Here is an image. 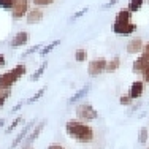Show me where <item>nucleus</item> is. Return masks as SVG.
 I'll return each instance as SVG.
<instances>
[{
	"instance_id": "nucleus-21",
	"label": "nucleus",
	"mask_w": 149,
	"mask_h": 149,
	"mask_svg": "<svg viewBox=\"0 0 149 149\" xmlns=\"http://www.w3.org/2000/svg\"><path fill=\"white\" fill-rule=\"evenodd\" d=\"M45 92H46V87H41V89H38L30 98H27L26 103H27V105H32V103H35V102H38V100H40V98L45 95Z\"/></svg>"
},
{
	"instance_id": "nucleus-40",
	"label": "nucleus",
	"mask_w": 149,
	"mask_h": 149,
	"mask_svg": "<svg viewBox=\"0 0 149 149\" xmlns=\"http://www.w3.org/2000/svg\"><path fill=\"white\" fill-rule=\"evenodd\" d=\"M148 149H149V148H148Z\"/></svg>"
},
{
	"instance_id": "nucleus-5",
	"label": "nucleus",
	"mask_w": 149,
	"mask_h": 149,
	"mask_svg": "<svg viewBox=\"0 0 149 149\" xmlns=\"http://www.w3.org/2000/svg\"><path fill=\"white\" fill-rule=\"evenodd\" d=\"M19 81L17 74L13 72V70H8V72L0 74V89L2 91H11V87Z\"/></svg>"
},
{
	"instance_id": "nucleus-14",
	"label": "nucleus",
	"mask_w": 149,
	"mask_h": 149,
	"mask_svg": "<svg viewBox=\"0 0 149 149\" xmlns=\"http://www.w3.org/2000/svg\"><path fill=\"white\" fill-rule=\"evenodd\" d=\"M89 92H91V86H89V84H86L84 87H81L79 91H76V92L72 95V97L68 98V105H73V103H76V102L86 98V95L89 94Z\"/></svg>"
},
{
	"instance_id": "nucleus-1",
	"label": "nucleus",
	"mask_w": 149,
	"mask_h": 149,
	"mask_svg": "<svg viewBox=\"0 0 149 149\" xmlns=\"http://www.w3.org/2000/svg\"><path fill=\"white\" fill-rule=\"evenodd\" d=\"M65 132L70 138H73L78 143H92L95 138V130L87 122H83L79 119H70L65 124Z\"/></svg>"
},
{
	"instance_id": "nucleus-29",
	"label": "nucleus",
	"mask_w": 149,
	"mask_h": 149,
	"mask_svg": "<svg viewBox=\"0 0 149 149\" xmlns=\"http://www.w3.org/2000/svg\"><path fill=\"white\" fill-rule=\"evenodd\" d=\"M35 6H48V5H52L54 0H32Z\"/></svg>"
},
{
	"instance_id": "nucleus-2",
	"label": "nucleus",
	"mask_w": 149,
	"mask_h": 149,
	"mask_svg": "<svg viewBox=\"0 0 149 149\" xmlns=\"http://www.w3.org/2000/svg\"><path fill=\"white\" fill-rule=\"evenodd\" d=\"M74 113H76V118L79 120H83V122H91V120L98 119L97 109H95L89 102H83V103H79L76 106V111Z\"/></svg>"
},
{
	"instance_id": "nucleus-16",
	"label": "nucleus",
	"mask_w": 149,
	"mask_h": 149,
	"mask_svg": "<svg viewBox=\"0 0 149 149\" xmlns=\"http://www.w3.org/2000/svg\"><path fill=\"white\" fill-rule=\"evenodd\" d=\"M119 67H120V57H119V56H116V57H113L111 60H108V63H106V73L116 72Z\"/></svg>"
},
{
	"instance_id": "nucleus-17",
	"label": "nucleus",
	"mask_w": 149,
	"mask_h": 149,
	"mask_svg": "<svg viewBox=\"0 0 149 149\" xmlns=\"http://www.w3.org/2000/svg\"><path fill=\"white\" fill-rule=\"evenodd\" d=\"M46 68H48V62H43V63H41V65L33 72V74L30 76V81H38L41 76H43V73L46 72Z\"/></svg>"
},
{
	"instance_id": "nucleus-7",
	"label": "nucleus",
	"mask_w": 149,
	"mask_h": 149,
	"mask_svg": "<svg viewBox=\"0 0 149 149\" xmlns=\"http://www.w3.org/2000/svg\"><path fill=\"white\" fill-rule=\"evenodd\" d=\"M113 32L116 35H132L136 32V24H133V22H114L113 24Z\"/></svg>"
},
{
	"instance_id": "nucleus-33",
	"label": "nucleus",
	"mask_w": 149,
	"mask_h": 149,
	"mask_svg": "<svg viewBox=\"0 0 149 149\" xmlns=\"http://www.w3.org/2000/svg\"><path fill=\"white\" fill-rule=\"evenodd\" d=\"M141 78H143V83H148L149 84V68H146L143 73H141Z\"/></svg>"
},
{
	"instance_id": "nucleus-39",
	"label": "nucleus",
	"mask_w": 149,
	"mask_h": 149,
	"mask_svg": "<svg viewBox=\"0 0 149 149\" xmlns=\"http://www.w3.org/2000/svg\"><path fill=\"white\" fill-rule=\"evenodd\" d=\"M0 94H2V89H0Z\"/></svg>"
},
{
	"instance_id": "nucleus-34",
	"label": "nucleus",
	"mask_w": 149,
	"mask_h": 149,
	"mask_svg": "<svg viewBox=\"0 0 149 149\" xmlns=\"http://www.w3.org/2000/svg\"><path fill=\"white\" fill-rule=\"evenodd\" d=\"M48 149H65L62 146V144H57V143H52V144H49Z\"/></svg>"
},
{
	"instance_id": "nucleus-4",
	"label": "nucleus",
	"mask_w": 149,
	"mask_h": 149,
	"mask_svg": "<svg viewBox=\"0 0 149 149\" xmlns=\"http://www.w3.org/2000/svg\"><path fill=\"white\" fill-rule=\"evenodd\" d=\"M29 0H15L13 3V8H11V16L13 19H22L24 16H27L29 13Z\"/></svg>"
},
{
	"instance_id": "nucleus-23",
	"label": "nucleus",
	"mask_w": 149,
	"mask_h": 149,
	"mask_svg": "<svg viewBox=\"0 0 149 149\" xmlns=\"http://www.w3.org/2000/svg\"><path fill=\"white\" fill-rule=\"evenodd\" d=\"M86 59H87V51L84 48H79V49H76V52H74V60L76 62H86Z\"/></svg>"
},
{
	"instance_id": "nucleus-35",
	"label": "nucleus",
	"mask_w": 149,
	"mask_h": 149,
	"mask_svg": "<svg viewBox=\"0 0 149 149\" xmlns=\"http://www.w3.org/2000/svg\"><path fill=\"white\" fill-rule=\"evenodd\" d=\"M5 65H6V59H5L3 54H0V68H3Z\"/></svg>"
},
{
	"instance_id": "nucleus-28",
	"label": "nucleus",
	"mask_w": 149,
	"mask_h": 149,
	"mask_svg": "<svg viewBox=\"0 0 149 149\" xmlns=\"http://www.w3.org/2000/svg\"><path fill=\"white\" fill-rule=\"evenodd\" d=\"M13 3H15V0H0V8L11 10L13 8Z\"/></svg>"
},
{
	"instance_id": "nucleus-31",
	"label": "nucleus",
	"mask_w": 149,
	"mask_h": 149,
	"mask_svg": "<svg viewBox=\"0 0 149 149\" xmlns=\"http://www.w3.org/2000/svg\"><path fill=\"white\" fill-rule=\"evenodd\" d=\"M140 106H141V102H136V105H130V108H129V114H133L135 111H138L140 109Z\"/></svg>"
},
{
	"instance_id": "nucleus-25",
	"label": "nucleus",
	"mask_w": 149,
	"mask_h": 149,
	"mask_svg": "<svg viewBox=\"0 0 149 149\" xmlns=\"http://www.w3.org/2000/svg\"><path fill=\"white\" fill-rule=\"evenodd\" d=\"M41 48H43L41 45H35V46H32V48H29L27 51H24V52H22V56H21V59L27 57V56L33 54V52H40V49H41Z\"/></svg>"
},
{
	"instance_id": "nucleus-6",
	"label": "nucleus",
	"mask_w": 149,
	"mask_h": 149,
	"mask_svg": "<svg viewBox=\"0 0 149 149\" xmlns=\"http://www.w3.org/2000/svg\"><path fill=\"white\" fill-rule=\"evenodd\" d=\"M35 124H37V122H35V119L29 120V122H27L26 125H24V129H22L19 133L16 135V138H15V140L11 141V144H10V149H16L17 146H19V144L22 143V141L26 140V138H27V135L30 133V130L33 129V125H35Z\"/></svg>"
},
{
	"instance_id": "nucleus-36",
	"label": "nucleus",
	"mask_w": 149,
	"mask_h": 149,
	"mask_svg": "<svg viewBox=\"0 0 149 149\" xmlns=\"http://www.w3.org/2000/svg\"><path fill=\"white\" fill-rule=\"evenodd\" d=\"M143 52H144V54H149V41L143 46Z\"/></svg>"
},
{
	"instance_id": "nucleus-27",
	"label": "nucleus",
	"mask_w": 149,
	"mask_h": 149,
	"mask_svg": "<svg viewBox=\"0 0 149 149\" xmlns=\"http://www.w3.org/2000/svg\"><path fill=\"white\" fill-rule=\"evenodd\" d=\"M87 11H89V8H87V6H86V8H81L79 11H76V13H74V15H73L72 17H70V21H78L79 17H83L84 15H86Z\"/></svg>"
},
{
	"instance_id": "nucleus-37",
	"label": "nucleus",
	"mask_w": 149,
	"mask_h": 149,
	"mask_svg": "<svg viewBox=\"0 0 149 149\" xmlns=\"http://www.w3.org/2000/svg\"><path fill=\"white\" fill-rule=\"evenodd\" d=\"M21 149H35V148H33V144H22Z\"/></svg>"
},
{
	"instance_id": "nucleus-15",
	"label": "nucleus",
	"mask_w": 149,
	"mask_h": 149,
	"mask_svg": "<svg viewBox=\"0 0 149 149\" xmlns=\"http://www.w3.org/2000/svg\"><path fill=\"white\" fill-rule=\"evenodd\" d=\"M132 15L129 8H120L114 17V22H132Z\"/></svg>"
},
{
	"instance_id": "nucleus-9",
	"label": "nucleus",
	"mask_w": 149,
	"mask_h": 149,
	"mask_svg": "<svg viewBox=\"0 0 149 149\" xmlns=\"http://www.w3.org/2000/svg\"><path fill=\"white\" fill-rule=\"evenodd\" d=\"M146 68H149V54H141L140 57H138L136 60L133 62V65H132V72L133 73H143Z\"/></svg>"
},
{
	"instance_id": "nucleus-8",
	"label": "nucleus",
	"mask_w": 149,
	"mask_h": 149,
	"mask_svg": "<svg viewBox=\"0 0 149 149\" xmlns=\"http://www.w3.org/2000/svg\"><path fill=\"white\" fill-rule=\"evenodd\" d=\"M45 125H46V120H40V122H37L33 125V129L30 130V133L27 135V138L24 140V144H32L33 141H37L38 138H40V135L41 132H43V129H45Z\"/></svg>"
},
{
	"instance_id": "nucleus-11",
	"label": "nucleus",
	"mask_w": 149,
	"mask_h": 149,
	"mask_svg": "<svg viewBox=\"0 0 149 149\" xmlns=\"http://www.w3.org/2000/svg\"><path fill=\"white\" fill-rule=\"evenodd\" d=\"M144 94V83L143 81H133L130 84V89H129V95L133 98V100H140Z\"/></svg>"
},
{
	"instance_id": "nucleus-30",
	"label": "nucleus",
	"mask_w": 149,
	"mask_h": 149,
	"mask_svg": "<svg viewBox=\"0 0 149 149\" xmlns=\"http://www.w3.org/2000/svg\"><path fill=\"white\" fill-rule=\"evenodd\" d=\"M24 105H27L26 102H19V103H16V105L11 108V111H10V114H15V113H17V111H19V109H22V106H24Z\"/></svg>"
},
{
	"instance_id": "nucleus-26",
	"label": "nucleus",
	"mask_w": 149,
	"mask_h": 149,
	"mask_svg": "<svg viewBox=\"0 0 149 149\" xmlns=\"http://www.w3.org/2000/svg\"><path fill=\"white\" fill-rule=\"evenodd\" d=\"M11 97V91H2V94H0V109L3 108V105L6 103V100Z\"/></svg>"
},
{
	"instance_id": "nucleus-22",
	"label": "nucleus",
	"mask_w": 149,
	"mask_h": 149,
	"mask_svg": "<svg viewBox=\"0 0 149 149\" xmlns=\"http://www.w3.org/2000/svg\"><path fill=\"white\" fill-rule=\"evenodd\" d=\"M22 122H24L22 116H17V118H15V119H13V122H11V124H10V125L5 129V133H6V135H10V133H11L15 129H17V125H19V124H22Z\"/></svg>"
},
{
	"instance_id": "nucleus-20",
	"label": "nucleus",
	"mask_w": 149,
	"mask_h": 149,
	"mask_svg": "<svg viewBox=\"0 0 149 149\" xmlns=\"http://www.w3.org/2000/svg\"><path fill=\"white\" fill-rule=\"evenodd\" d=\"M149 140V129L148 127H141L138 132V143L140 144H146Z\"/></svg>"
},
{
	"instance_id": "nucleus-19",
	"label": "nucleus",
	"mask_w": 149,
	"mask_h": 149,
	"mask_svg": "<svg viewBox=\"0 0 149 149\" xmlns=\"http://www.w3.org/2000/svg\"><path fill=\"white\" fill-rule=\"evenodd\" d=\"M143 5H144V0H130L129 5H127V8H129L132 13H136V11H140V10L143 8Z\"/></svg>"
},
{
	"instance_id": "nucleus-13",
	"label": "nucleus",
	"mask_w": 149,
	"mask_h": 149,
	"mask_svg": "<svg viewBox=\"0 0 149 149\" xmlns=\"http://www.w3.org/2000/svg\"><path fill=\"white\" fill-rule=\"evenodd\" d=\"M143 40L141 38H132L127 43V52L129 54H136V52H143Z\"/></svg>"
},
{
	"instance_id": "nucleus-12",
	"label": "nucleus",
	"mask_w": 149,
	"mask_h": 149,
	"mask_svg": "<svg viewBox=\"0 0 149 149\" xmlns=\"http://www.w3.org/2000/svg\"><path fill=\"white\" fill-rule=\"evenodd\" d=\"M29 33L27 32H17V33L15 35V37L11 38V41H10V46L11 48H21V46H24V45H27L29 43Z\"/></svg>"
},
{
	"instance_id": "nucleus-3",
	"label": "nucleus",
	"mask_w": 149,
	"mask_h": 149,
	"mask_svg": "<svg viewBox=\"0 0 149 149\" xmlns=\"http://www.w3.org/2000/svg\"><path fill=\"white\" fill-rule=\"evenodd\" d=\"M106 63H108V60L105 57H98V59L91 60V62L87 63V73H89V76L95 78V76H98V74L105 73L106 72Z\"/></svg>"
},
{
	"instance_id": "nucleus-24",
	"label": "nucleus",
	"mask_w": 149,
	"mask_h": 149,
	"mask_svg": "<svg viewBox=\"0 0 149 149\" xmlns=\"http://www.w3.org/2000/svg\"><path fill=\"white\" fill-rule=\"evenodd\" d=\"M119 103L122 106H130L133 103V98L130 97L129 94H124V95H120V97H119Z\"/></svg>"
},
{
	"instance_id": "nucleus-32",
	"label": "nucleus",
	"mask_w": 149,
	"mask_h": 149,
	"mask_svg": "<svg viewBox=\"0 0 149 149\" xmlns=\"http://www.w3.org/2000/svg\"><path fill=\"white\" fill-rule=\"evenodd\" d=\"M116 3H119V0H108V2H106L105 5H103V8L108 10V8H111V6H114Z\"/></svg>"
},
{
	"instance_id": "nucleus-18",
	"label": "nucleus",
	"mask_w": 149,
	"mask_h": 149,
	"mask_svg": "<svg viewBox=\"0 0 149 149\" xmlns=\"http://www.w3.org/2000/svg\"><path fill=\"white\" fill-rule=\"evenodd\" d=\"M59 45H60V40H54V41H51V43H49V45H46L43 49H40V56H41V57H45V56H48L49 52H51L54 48H57Z\"/></svg>"
},
{
	"instance_id": "nucleus-38",
	"label": "nucleus",
	"mask_w": 149,
	"mask_h": 149,
	"mask_svg": "<svg viewBox=\"0 0 149 149\" xmlns=\"http://www.w3.org/2000/svg\"><path fill=\"white\" fill-rule=\"evenodd\" d=\"M5 122H6V120H5V119H0V130H2V127H3V125H5Z\"/></svg>"
},
{
	"instance_id": "nucleus-10",
	"label": "nucleus",
	"mask_w": 149,
	"mask_h": 149,
	"mask_svg": "<svg viewBox=\"0 0 149 149\" xmlns=\"http://www.w3.org/2000/svg\"><path fill=\"white\" fill-rule=\"evenodd\" d=\"M43 11H41L40 6H33V8L29 10V13H27L26 19H27V24H30V26H33V24H38L43 21Z\"/></svg>"
}]
</instances>
